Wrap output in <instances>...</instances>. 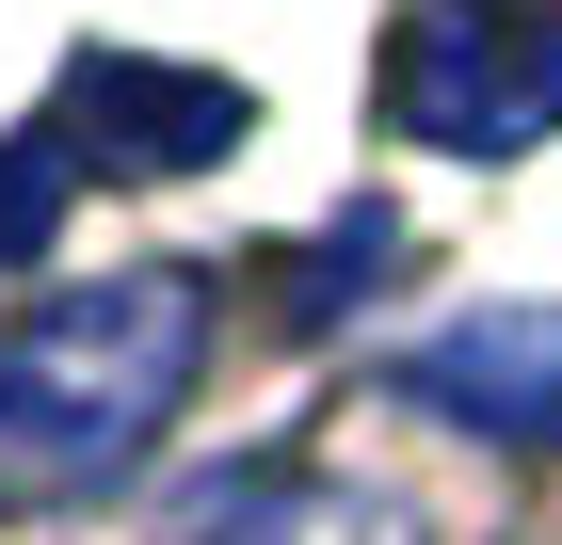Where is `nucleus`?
Listing matches in <instances>:
<instances>
[{"label":"nucleus","instance_id":"obj_6","mask_svg":"<svg viewBox=\"0 0 562 545\" xmlns=\"http://www.w3.org/2000/svg\"><path fill=\"white\" fill-rule=\"evenodd\" d=\"M65 193H81V161H65V128H16V145H0V257H33L48 225H65Z\"/></svg>","mask_w":562,"mask_h":545},{"label":"nucleus","instance_id":"obj_5","mask_svg":"<svg viewBox=\"0 0 562 545\" xmlns=\"http://www.w3.org/2000/svg\"><path fill=\"white\" fill-rule=\"evenodd\" d=\"M210 545H418L386 498H353V481H290V498H258V513H225Z\"/></svg>","mask_w":562,"mask_h":545},{"label":"nucleus","instance_id":"obj_2","mask_svg":"<svg viewBox=\"0 0 562 545\" xmlns=\"http://www.w3.org/2000/svg\"><path fill=\"white\" fill-rule=\"evenodd\" d=\"M386 128L450 161H515L562 128V0H418L386 48Z\"/></svg>","mask_w":562,"mask_h":545},{"label":"nucleus","instance_id":"obj_3","mask_svg":"<svg viewBox=\"0 0 562 545\" xmlns=\"http://www.w3.org/2000/svg\"><path fill=\"white\" fill-rule=\"evenodd\" d=\"M65 161L81 177H193L241 145V81H193V65H130V48H81L65 81Z\"/></svg>","mask_w":562,"mask_h":545},{"label":"nucleus","instance_id":"obj_4","mask_svg":"<svg viewBox=\"0 0 562 545\" xmlns=\"http://www.w3.org/2000/svg\"><path fill=\"white\" fill-rule=\"evenodd\" d=\"M450 433H498V450H562V305H482L402 370Z\"/></svg>","mask_w":562,"mask_h":545},{"label":"nucleus","instance_id":"obj_1","mask_svg":"<svg viewBox=\"0 0 562 545\" xmlns=\"http://www.w3.org/2000/svg\"><path fill=\"white\" fill-rule=\"evenodd\" d=\"M193 353H210L193 273H97V289H48L33 321H0V481L81 498L113 465H145L161 418L193 401Z\"/></svg>","mask_w":562,"mask_h":545}]
</instances>
